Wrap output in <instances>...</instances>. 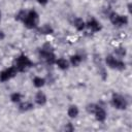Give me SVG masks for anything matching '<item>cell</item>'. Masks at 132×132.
Here are the masks:
<instances>
[{"mask_svg":"<svg viewBox=\"0 0 132 132\" xmlns=\"http://www.w3.org/2000/svg\"><path fill=\"white\" fill-rule=\"evenodd\" d=\"M32 65H33V63L30 61V59H29L27 56L21 55V56H19V57L16 58L14 67L16 68L18 71L24 72V71H27Z\"/></svg>","mask_w":132,"mask_h":132,"instance_id":"6da1fadb","label":"cell"},{"mask_svg":"<svg viewBox=\"0 0 132 132\" xmlns=\"http://www.w3.org/2000/svg\"><path fill=\"white\" fill-rule=\"evenodd\" d=\"M24 25L26 28L28 29H33L37 27L38 24V13L35 10H30L27 12L24 21H23Z\"/></svg>","mask_w":132,"mask_h":132,"instance_id":"7a4b0ae2","label":"cell"},{"mask_svg":"<svg viewBox=\"0 0 132 132\" xmlns=\"http://www.w3.org/2000/svg\"><path fill=\"white\" fill-rule=\"evenodd\" d=\"M109 20L116 27H123L128 24V18L126 15H121L117 12H111L109 14Z\"/></svg>","mask_w":132,"mask_h":132,"instance_id":"3957f363","label":"cell"},{"mask_svg":"<svg viewBox=\"0 0 132 132\" xmlns=\"http://www.w3.org/2000/svg\"><path fill=\"white\" fill-rule=\"evenodd\" d=\"M105 61H106L107 66H108L109 68H112V69L124 70V69H125V67H126V64H125L123 61L116 59V58H114L113 56H111V55L107 56V57H106V59H105Z\"/></svg>","mask_w":132,"mask_h":132,"instance_id":"277c9868","label":"cell"},{"mask_svg":"<svg viewBox=\"0 0 132 132\" xmlns=\"http://www.w3.org/2000/svg\"><path fill=\"white\" fill-rule=\"evenodd\" d=\"M111 101H112V105L117 109H126L127 106H128L127 100L125 99V97H123L120 94H113L112 98H111Z\"/></svg>","mask_w":132,"mask_h":132,"instance_id":"5b68a950","label":"cell"},{"mask_svg":"<svg viewBox=\"0 0 132 132\" xmlns=\"http://www.w3.org/2000/svg\"><path fill=\"white\" fill-rule=\"evenodd\" d=\"M39 56L43 61H45L50 65H52L56 62V57H55V55L52 51H45V50L41 48L39 51Z\"/></svg>","mask_w":132,"mask_h":132,"instance_id":"8992f818","label":"cell"},{"mask_svg":"<svg viewBox=\"0 0 132 132\" xmlns=\"http://www.w3.org/2000/svg\"><path fill=\"white\" fill-rule=\"evenodd\" d=\"M16 72H18V70H16V68H15L14 66L9 67V68L3 70V71L0 73V80H1V81H6V80L12 78V77L16 74Z\"/></svg>","mask_w":132,"mask_h":132,"instance_id":"52a82bcc","label":"cell"},{"mask_svg":"<svg viewBox=\"0 0 132 132\" xmlns=\"http://www.w3.org/2000/svg\"><path fill=\"white\" fill-rule=\"evenodd\" d=\"M86 26H87L92 32H98V31L101 30L100 24H99L95 19H91V20L86 24Z\"/></svg>","mask_w":132,"mask_h":132,"instance_id":"ba28073f","label":"cell"},{"mask_svg":"<svg viewBox=\"0 0 132 132\" xmlns=\"http://www.w3.org/2000/svg\"><path fill=\"white\" fill-rule=\"evenodd\" d=\"M94 114H95L96 120L99 121V122H103V121H105V119H106V112H105V110H104L102 107H100V106H98V107L96 108Z\"/></svg>","mask_w":132,"mask_h":132,"instance_id":"9c48e42d","label":"cell"},{"mask_svg":"<svg viewBox=\"0 0 132 132\" xmlns=\"http://www.w3.org/2000/svg\"><path fill=\"white\" fill-rule=\"evenodd\" d=\"M35 102H36L38 105H40V106L44 105V104L46 103V96H45V94H44L43 92L39 91V92L36 94V96H35Z\"/></svg>","mask_w":132,"mask_h":132,"instance_id":"30bf717a","label":"cell"},{"mask_svg":"<svg viewBox=\"0 0 132 132\" xmlns=\"http://www.w3.org/2000/svg\"><path fill=\"white\" fill-rule=\"evenodd\" d=\"M38 32H39L40 34L48 35V34H53L54 29L52 28L51 25H48V24H44V25H42L40 28H38Z\"/></svg>","mask_w":132,"mask_h":132,"instance_id":"8fae6325","label":"cell"},{"mask_svg":"<svg viewBox=\"0 0 132 132\" xmlns=\"http://www.w3.org/2000/svg\"><path fill=\"white\" fill-rule=\"evenodd\" d=\"M55 63H56L57 66H58L60 69H62V70H66V69H68V67H69V63H68V61H67L66 59H64V58L57 59Z\"/></svg>","mask_w":132,"mask_h":132,"instance_id":"7c38bea8","label":"cell"},{"mask_svg":"<svg viewBox=\"0 0 132 132\" xmlns=\"http://www.w3.org/2000/svg\"><path fill=\"white\" fill-rule=\"evenodd\" d=\"M67 113H68L69 118H71V119L76 118L78 116V108H77V106H75V105L69 106V108L67 110Z\"/></svg>","mask_w":132,"mask_h":132,"instance_id":"4fadbf2b","label":"cell"},{"mask_svg":"<svg viewBox=\"0 0 132 132\" xmlns=\"http://www.w3.org/2000/svg\"><path fill=\"white\" fill-rule=\"evenodd\" d=\"M74 27H75L78 31H81V30L85 29V27H86V23L82 21V19L77 18V19L74 20Z\"/></svg>","mask_w":132,"mask_h":132,"instance_id":"5bb4252c","label":"cell"},{"mask_svg":"<svg viewBox=\"0 0 132 132\" xmlns=\"http://www.w3.org/2000/svg\"><path fill=\"white\" fill-rule=\"evenodd\" d=\"M19 108H20L21 111H28V110H30V109L33 108V104L31 102H29V101H25V102H23V103L20 104Z\"/></svg>","mask_w":132,"mask_h":132,"instance_id":"9a60e30c","label":"cell"},{"mask_svg":"<svg viewBox=\"0 0 132 132\" xmlns=\"http://www.w3.org/2000/svg\"><path fill=\"white\" fill-rule=\"evenodd\" d=\"M81 62V57L79 55H73L70 57V63L72 66H78Z\"/></svg>","mask_w":132,"mask_h":132,"instance_id":"2e32d148","label":"cell"},{"mask_svg":"<svg viewBox=\"0 0 132 132\" xmlns=\"http://www.w3.org/2000/svg\"><path fill=\"white\" fill-rule=\"evenodd\" d=\"M44 84H45V79L42 78V77L36 76V77H34V79H33V85H34L36 88H41V87L44 86Z\"/></svg>","mask_w":132,"mask_h":132,"instance_id":"e0dca14e","label":"cell"},{"mask_svg":"<svg viewBox=\"0 0 132 132\" xmlns=\"http://www.w3.org/2000/svg\"><path fill=\"white\" fill-rule=\"evenodd\" d=\"M21 99H22V95H21L20 93H13V94L10 95V100H11V102L16 103V102H20Z\"/></svg>","mask_w":132,"mask_h":132,"instance_id":"ac0fdd59","label":"cell"},{"mask_svg":"<svg viewBox=\"0 0 132 132\" xmlns=\"http://www.w3.org/2000/svg\"><path fill=\"white\" fill-rule=\"evenodd\" d=\"M97 107H98V105H97V104H94V103L89 104V105L87 106V111H88L89 113H94Z\"/></svg>","mask_w":132,"mask_h":132,"instance_id":"d6986e66","label":"cell"},{"mask_svg":"<svg viewBox=\"0 0 132 132\" xmlns=\"http://www.w3.org/2000/svg\"><path fill=\"white\" fill-rule=\"evenodd\" d=\"M26 14H27V12H26V11L21 10V11L15 15V19H16V20H19V21H24V19H25V16H26Z\"/></svg>","mask_w":132,"mask_h":132,"instance_id":"ffe728a7","label":"cell"},{"mask_svg":"<svg viewBox=\"0 0 132 132\" xmlns=\"http://www.w3.org/2000/svg\"><path fill=\"white\" fill-rule=\"evenodd\" d=\"M114 53H116L118 56H120V57H123V56L126 55V51H125V48H122V47L116 48V50H114Z\"/></svg>","mask_w":132,"mask_h":132,"instance_id":"44dd1931","label":"cell"},{"mask_svg":"<svg viewBox=\"0 0 132 132\" xmlns=\"http://www.w3.org/2000/svg\"><path fill=\"white\" fill-rule=\"evenodd\" d=\"M65 130H66V131H73V130H74V128L71 126V124H68V125L65 127Z\"/></svg>","mask_w":132,"mask_h":132,"instance_id":"7402d4cb","label":"cell"},{"mask_svg":"<svg viewBox=\"0 0 132 132\" xmlns=\"http://www.w3.org/2000/svg\"><path fill=\"white\" fill-rule=\"evenodd\" d=\"M39 4H41V5H45V4H47V2H48V0H36Z\"/></svg>","mask_w":132,"mask_h":132,"instance_id":"603a6c76","label":"cell"},{"mask_svg":"<svg viewBox=\"0 0 132 132\" xmlns=\"http://www.w3.org/2000/svg\"><path fill=\"white\" fill-rule=\"evenodd\" d=\"M4 37H5V34H4V32H3L2 30H0V40L4 39Z\"/></svg>","mask_w":132,"mask_h":132,"instance_id":"cb8c5ba5","label":"cell"},{"mask_svg":"<svg viewBox=\"0 0 132 132\" xmlns=\"http://www.w3.org/2000/svg\"><path fill=\"white\" fill-rule=\"evenodd\" d=\"M0 20H1V11H0Z\"/></svg>","mask_w":132,"mask_h":132,"instance_id":"d4e9b609","label":"cell"}]
</instances>
